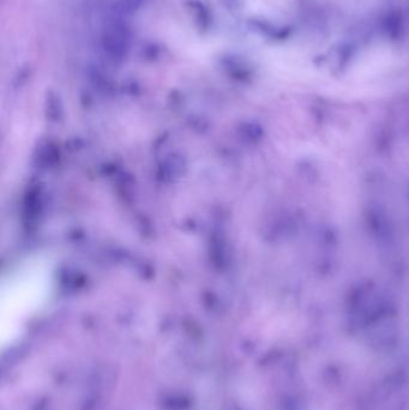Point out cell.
I'll return each instance as SVG.
<instances>
[{
	"label": "cell",
	"instance_id": "3957f363",
	"mask_svg": "<svg viewBox=\"0 0 409 410\" xmlns=\"http://www.w3.org/2000/svg\"><path fill=\"white\" fill-rule=\"evenodd\" d=\"M189 9H191L195 13V16H196V19L200 23V26L205 28V26H208L209 13L205 9V5L200 3L198 0H190L189 1Z\"/></svg>",
	"mask_w": 409,
	"mask_h": 410
},
{
	"label": "cell",
	"instance_id": "6da1fadb",
	"mask_svg": "<svg viewBox=\"0 0 409 410\" xmlns=\"http://www.w3.org/2000/svg\"><path fill=\"white\" fill-rule=\"evenodd\" d=\"M54 284L52 263L29 257L10 269L1 282V331L10 342L44 306Z\"/></svg>",
	"mask_w": 409,
	"mask_h": 410
},
{
	"label": "cell",
	"instance_id": "277c9868",
	"mask_svg": "<svg viewBox=\"0 0 409 410\" xmlns=\"http://www.w3.org/2000/svg\"><path fill=\"white\" fill-rule=\"evenodd\" d=\"M148 0H120L119 1V11L124 15H132L145 5Z\"/></svg>",
	"mask_w": 409,
	"mask_h": 410
},
{
	"label": "cell",
	"instance_id": "7a4b0ae2",
	"mask_svg": "<svg viewBox=\"0 0 409 410\" xmlns=\"http://www.w3.org/2000/svg\"><path fill=\"white\" fill-rule=\"evenodd\" d=\"M118 9V15L109 18L101 35V49L114 61L122 60L130 52L131 31Z\"/></svg>",
	"mask_w": 409,
	"mask_h": 410
}]
</instances>
